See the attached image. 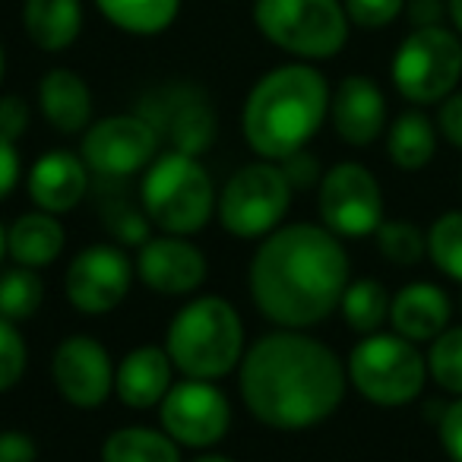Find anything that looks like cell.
I'll return each instance as SVG.
<instances>
[{
	"label": "cell",
	"mask_w": 462,
	"mask_h": 462,
	"mask_svg": "<svg viewBox=\"0 0 462 462\" xmlns=\"http://www.w3.org/2000/svg\"><path fill=\"white\" fill-rule=\"evenodd\" d=\"M39 111L58 134L77 136L92 124V89L77 70L54 67L39 79Z\"/></svg>",
	"instance_id": "cell-21"
},
{
	"label": "cell",
	"mask_w": 462,
	"mask_h": 462,
	"mask_svg": "<svg viewBox=\"0 0 462 462\" xmlns=\"http://www.w3.org/2000/svg\"><path fill=\"white\" fill-rule=\"evenodd\" d=\"M159 134L143 115H108L98 117L79 136V155L89 165L92 178L127 180L143 174L159 155Z\"/></svg>",
	"instance_id": "cell-11"
},
{
	"label": "cell",
	"mask_w": 462,
	"mask_h": 462,
	"mask_svg": "<svg viewBox=\"0 0 462 462\" xmlns=\"http://www.w3.org/2000/svg\"><path fill=\"white\" fill-rule=\"evenodd\" d=\"M20 178H23L20 149H16L14 140L0 136V199H7L20 187Z\"/></svg>",
	"instance_id": "cell-39"
},
{
	"label": "cell",
	"mask_w": 462,
	"mask_h": 462,
	"mask_svg": "<svg viewBox=\"0 0 462 462\" xmlns=\"http://www.w3.org/2000/svg\"><path fill=\"white\" fill-rule=\"evenodd\" d=\"M115 29L127 35H159L178 20L180 0H96Z\"/></svg>",
	"instance_id": "cell-27"
},
{
	"label": "cell",
	"mask_w": 462,
	"mask_h": 462,
	"mask_svg": "<svg viewBox=\"0 0 462 462\" xmlns=\"http://www.w3.org/2000/svg\"><path fill=\"white\" fill-rule=\"evenodd\" d=\"M0 462H39V443L26 430H0Z\"/></svg>",
	"instance_id": "cell-38"
},
{
	"label": "cell",
	"mask_w": 462,
	"mask_h": 462,
	"mask_svg": "<svg viewBox=\"0 0 462 462\" xmlns=\"http://www.w3.org/2000/svg\"><path fill=\"white\" fill-rule=\"evenodd\" d=\"M102 462H184L180 447L162 428L124 424L102 440Z\"/></svg>",
	"instance_id": "cell-25"
},
{
	"label": "cell",
	"mask_w": 462,
	"mask_h": 462,
	"mask_svg": "<svg viewBox=\"0 0 462 462\" xmlns=\"http://www.w3.org/2000/svg\"><path fill=\"white\" fill-rule=\"evenodd\" d=\"M348 386L380 409H402L421 396L428 383V358L418 342L399 333L361 336L346 358Z\"/></svg>",
	"instance_id": "cell-6"
},
{
	"label": "cell",
	"mask_w": 462,
	"mask_h": 462,
	"mask_svg": "<svg viewBox=\"0 0 462 462\" xmlns=\"http://www.w3.org/2000/svg\"><path fill=\"white\" fill-rule=\"evenodd\" d=\"M32 121V108L20 96H0V136L20 143Z\"/></svg>",
	"instance_id": "cell-36"
},
{
	"label": "cell",
	"mask_w": 462,
	"mask_h": 462,
	"mask_svg": "<svg viewBox=\"0 0 462 462\" xmlns=\"http://www.w3.org/2000/svg\"><path fill=\"white\" fill-rule=\"evenodd\" d=\"M447 14H449V20H453V29L462 39V0H447Z\"/></svg>",
	"instance_id": "cell-41"
},
{
	"label": "cell",
	"mask_w": 462,
	"mask_h": 462,
	"mask_svg": "<svg viewBox=\"0 0 462 462\" xmlns=\"http://www.w3.org/2000/svg\"><path fill=\"white\" fill-rule=\"evenodd\" d=\"M437 152V124L424 111L409 108L386 130V155L399 171H421Z\"/></svg>",
	"instance_id": "cell-24"
},
{
	"label": "cell",
	"mask_w": 462,
	"mask_h": 462,
	"mask_svg": "<svg viewBox=\"0 0 462 462\" xmlns=\"http://www.w3.org/2000/svg\"><path fill=\"white\" fill-rule=\"evenodd\" d=\"M291 190L279 162H251L238 168L218 190L216 218L235 241H263L285 225L291 209Z\"/></svg>",
	"instance_id": "cell-8"
},
{
	"label": "cell",
	"mask_w": 462,
	"mask_h": 462,
	"mask_svg": "<svg viewBox=\"0 0 462 462\" xmlns=\"http://www.w3.org/2000/svg\"><path fill=\"white\" fill-rule=\"evenodd\" d=\"M459 304H462V298H459Z\"/></svg>",
	"instance_id": "cell-45"
},
{
	"label": "cell",
	"mask_w": 462,
	"mask_h": 462,
	"mask_svg": "<svg viewBox=\"0 0 462 462\" xmlns=\"http://www.w3.org/2000/svg\"><path fill=\"white\" fill-rule=\"evenodd\" d=\"M245 409L273 430H310L339 411L348 393L346 361L308 329H273L238 365Z\"/></svg>",
	"instance_id": "cell-1"
},
{
	"label": "cell",
	"mask_w": 462,
	"mask_h": 462,
	"mask_svg": "<svg viewBox=\"0 0 462 462\" xmlns=\"http://www.w3.org/2000/svg\"><path fill=\"white\" fill-rule=\"evenodd\" d=\"M136 115H143L155 127L159 140L168 149L184 155H203L216 143V115L206 96L193 86H165L140 102Z\"/></svg>",
	"instance_id": "cell-15"
},
{
	"label": "cell",
	"mask_w": 462,
	"mask_h": 462,
	"mask_svg": "<svg viewBox=\"0 0 462 462\" xmlns=\"http://www.w3.org/2000/svg\"><path fill=\"white\" fill-rule=\"evenodd\" d=\"M346 16L358 29H386L405 10V0H342Z\"/></svg>",
	"instance_id": "cell-34"
},
{
	"label": "cell",
	"mask_w": 462,
	"mask_h": 462,
	"mask_svg": "<svg viewBox=\"0 0 462 462\" xmlns=\"http://www.w3.org/2000/svg\"><path fill=\"white\" fill-rule=\"evenodd\" d=\"M136 266L121 245L98 241L77 254L64 270V298L77 314H115L134 289Z\"/></svg>",
	"instance_id": "cell-13"
},
{
	"label": "cell",
	"mask_w": 462,
	"mask_h": 462,
	"mask_svg": "<svg viewBox=\"0 0 462 462\" xmlns=\"http://www.w3.org/2000/svg\"><path fill=\"white\" fill-rule=\"evenodd\" d=\"M437 130L449 146L462 149V92L456 89L449 98L440 102V115H437Z\"/></svg>",
	"instance_id": "cell-40"
},
{
	"label": "cell",
	"mask_w": 462,
	"mask_h": 462,
	"mask_svg": "<svg viewBox=\"0 0 462 462\" xmlns=\"http://www.w3.org/2000/svg\"><path fill=\"white\" fill-rule=\"evenodd\" d=\"M390 77L411 105H440L462 79V39L440 23L415 26L393 54Z\"/></svg>",
	"instance_id": "cell-9"
},
{
	"label": "cell",
	"mask_w": 462,
	"mask_h": 462,
	"mask_svg": "<svg viewBox=\"0 0 462 462\" xmlns=\"http://www.w3.org/2000/svg\"><path fill=\"white\" fill-rule=\"evenodd\" d=\"M4 257H7V225L0 222V266H4Z\"/></svg>",
	"instance_id": "cell-43"
},
{
	"label": "cell",
	"mask_w": 462,
	"mask_h": 462,
	"mask_svg": "<svg viewBox=\"0 0 462 462\" xmlns=\"http://www.w3.org/2000/svg\"><path fill=\"white\" fill-rule=\"evenodd\" d=\"M329 121L346 146L365 149L386 134V96L371 77L352 73L333 89Z\"/></svg>",
	"instance_id": "cell-17"
},
{
	"label": "cell",
	"mask_w": 462,
	"mask_h": 462,
	"mask_svg": "<svg viewBox=\"0 0 462 462\" xmlns=\"http://www.w3.org/2000/svg\"><path fill=\"white\" fill-rule=\"evenodd\" d=\"M159 428L180 449H216L231 430V402L212 380L184 377L159 402Z\"/></svg>",
	"instance_id": "cell-12"
},
{
	"label": "cell",
	"mask_w": 462,
	"mask_h": 462,
	"mask_svg": "<svg viewBox=\"0 0 462 462\" xmlns=\"http://www.w3.org/2000/svg\"><path fill=\"white\" fill-rule=\"evenodd\" d=\"M190 462H235V459H231V456H225V453H216V449H199Z\"/></svg>",
	"instance_id": "cell-42"
},
{
	"label": "cell",
	"mask_w": 462,
	"mask_h": 462,
	"mask_svg": "<svg viewBox=\"0 0 462 462\" xmlns=\"http://www.w3.org/2000/svg\"><path fill=\"white\" fill-rule=\"evenodd\" d=\"M111 352L89 333H70L51 352V383L73 409H98L115 396Z\"/></svg>",
	"instance_id": "cell-14"
},
{
	"label": "cell",
	"mask_w": 462,
	"mask_h": 462,
	"mask_svg": "<svg viewBox=\"0 0 462 462\" xmlns=\"http://www.w3.org/2000/svg\"><path fill=\"white\" fill-rule=\"evenodd\" d=\"M102 222L111 231V238L121 247H140L146 238H152V222L143 212L140 197L127 199L121 193H105L102 199Z\"/></svg>",
	"instance_id": "cell-30"
},
{
	"label": "cell",
	"mask_w": 462,
	"mask_h": 462,
	"mask_svg": "<svg viewBox=\"0 0 462 462\" xmlns=\"http://www.w3.org/2000/svg\"><path fill=\"white\" fill-rule=\"evenodd\" d=\"M327 77L317 67L282 64L263 73L247 92L241 108V136L257 159L282 162L289 155L308 149V143L320 134L329 117Z\"/></svg>",
	"instance_id": "cell-3"
},
{
	"label": "cell",
	"mask_w": 462,
	"mask_h": 462,
	"mask_svg": "<svg viewBox=\"0 0 462 462\" xmlns=\"http://www.w3.org/2000/svg\"><path fill=\"white\" fill-rule=\"evenodd\" d=\"M29 371V346L20 333V323L0 317V396L20 386Z\"/></svg>",
	"instance_id": "cell-33"
},
{
	"label": "cell",
	"mask_w": 462,
	"mask_h": 462,
	"mask_svg": "<svg viewBox=\"0 0 462 462\" xmlns=\"http://www.w3.org/2000/svg\"><path fill=\"white\" fill-rule=\"evenodd\" d=\"M352 282L342 238L320 222H289L257 241L247 266V291L266 323L314 329L339 310Z\"/></svg>",
	"instance_id": "cell-2"
},
{
	"label": "cell",
	"mask_w": 462,
	"mask_h": 462,
	"mask_svg": "<svg viewBox=\"0 0 462 462\" xmlns=\"http://www.w3.org/2000/svg\"><path fill=\"white\" fill-rule=\"evenodd\" d=\"M23 29L39 51L60 54L83 32V4L79 0H26Z\"/></svg>",
	"instance_id": "cell-23"
},
{
	"label": "cell",
	"mask_w": 462,
	"mask_h": 462,
	"mask_svg": "<svg viewBox=\"0 0 462 462\" xmlns=\"http://www.w3.org/2000/svg\"><path fill=\"white\" fill-rule=\"evenodd\" d=\"M162 346L180 377L218 383L238 374L247 352L245 320L222 295H197L168 320Z\"/></svg>",
	"instance_id": "cell-4"
},
{
	"label": "cell",
	"mask_w": 462,
	"mask_h": 462,
	"mask_svg": "<svg viewBox=\"0 0 462 462\" xmlns=\"http://www.w3.org/2000/svg\"><path fill=\"white\" fill-rule=\"evenodd\" d=\"M390 301H393V295L386 291V285L380 282V279L361 276V279H352L348 289L342 291L339 314L352 333L371 336V333H380L383 323H390Z\"/></svg>",
	"instance_id": "cell-26"
},
{
	"label": "cell",
	"mask_w": 462,
	"mask_h": 462,
	"mask_svg": "<svg viewBox=\"0 0 462 462\" xmlns=\"http://www.w3.org/2000/svg\"><path fill=\"white\" fill-rule=\"evenodd\" d=\"M92 184V171L79 152L70 149H48L26 171V190L35 209L51 216H67L86 199Z\"/></svg>",
	"instance_id": "cell-18"
},
{
	"label": "cell",
	"mask_w": 462,
	"mask_h": 462,
	"mask_svg": "<svg viewBox=\"0 0 462 462\" xmlns=\"http://www.w3.org/2000/svg\"><path fill=\"white\" fill-rule=\"evenodd\" d=\"M453 320V301L437 282H409L390 301L393 333L411 342H434Z\"/></svg>",
	"instance_id": "cell-20"
},
{
	"label": "cell",
	"mask_w": 462,
	"mask_h": 462,
	"mask_svg": "<svg viewBox=\"0 0 462 462\" xmlns=\"http://www.w3.org/2000/svg\"><path fill=\"white\" fill-rule=\"evenodd\" d=\"M254 23L270 45L301 60H327L346 48L342 0H254Z\"/></svg>",
	"instance_id": "cell-7"
},
{
	"label": "cell",
	"mask_w": 462,
	"mask_h": 462,
	"mask_svg": "<svg viewBox=\"0 0 462 462\" xmlns=\"http://www.w3.org/2000/svg\"><path fill=\"white\" fill-rule=\"evenodd\" d=\"M174 383V365L165 346H136L115 365V396L127 409H159Z\"/></svg>",
	"instance_id": "cell-19"
},
{
	"label": "cell",
	"mask_w": 462,
	"mask_h": 462,
	"mask_svg": "<svg viewBox=\"0 0 462 462\" xmlns=\"http://www.w3.org/2000/svg\"><path fill=\"white\" fill-rule=\"evenodd\" d=\"M377 251L386 263L393 266H418L428 257V231H421L415 222H402V218H383L380 228L374 231Z\"/></svg>",
	"instance_id": "cell-29"
},
{
	"label": "cell",
	"mask_w": 462,
	"mask_h": 462,
	"mask_svg": "<svg viewBox=\"0 0 462 462\" xmlns=\"http://www.w3.org/2000/svg\"><path fill=\"white\" fill-rule=\"evenodd\" d=\"M67 247V228L60 216L45 209H32L16 216L7 225V257L10 263L26 266V270H48L58 263Z\"/></svg>",
	"instance_id": "cell-22"
},
{
	"label": "cell",
	"mask_w": 462,
	"mask_h": 462,
	"mask_svg": "<svg viewBox=\"0 0 462 462\" xmlns=\"http://www.w3.org/2000/svg\"><path fill=\"white\" fill-rule=\"evenodd\" d=\"M428 377L449 396H462V327H447L428 342Z\"/></svg>",
	"instance_id": "cell-32"
},
{
	"label": "cell",
	"mask_w": 462,
	"mask_h": 462,
	"mask_svg": "<svg viewBox=\"0 0 462 462\" xmlns=\"http://www.w3.org/2000/svg\"><path fill=\"white\" fill-rule=\"evenodd\" d=\"M279 165H282L291 190H317V184H320V178H323L320 162H317V155L308 152V149L289 155V159H282Z\"/></svg>",
	"instance_id": "cell-35"
},
{
	"label": "cell",
	"mask_w": 462,
	"mask_h": 462,
	"mask_svg": "<svg viewBox=\"0 0 462 462\" xmlns=\"http://www.w3.org/2000/svg\"><path fill=\"white\" fill-rule=\"evenodd\" d=\"M4 70H7V54H4V45H0V83H4Z\"/></svg>",
	"instance_id": "cell-44"
},
{
	"label": "cell",
	"mask_w": 462,
	"mask_h": 462,
	"mask_svg": "<svg viewBox=\"0 0 462 462\" xmlns=\"http://www.w3.org/2000/svg\"><path fill=\"white\" fill-rule=\"evenodd\" d=\"M136 279L162 298H190L209 276L206 254L180 235H152L136 247Z\"/></svg>",
	"instance_id": "cell-16"
},
{
	"label": "cell",
	"mask_w": 462,
	"mask_h": 462,
	"mask_svg": "<svg viewBox=\"0 0 462 462\" xmlns=\"http://www.w3.org/2000/svg\"><path fill=\"white\" fill-rule=\"evenodd\" d=\"M45 304V282L39 270L26 266H0V317L14 323H26Z\"/></svg>",
	"instance_id": "cell-28"
},
{
	"label": "cell",
	"mask_w": 462,
	"mask_h": 462,
	"mask_svg": "<svg viewBox=\"0 0 462 462\" xmlns=\"http://www.w3.org/2000/svg\"><path fill=\"white\" fill-rule=\"evenodd\" d=\"M428 260L462 285V209H449L428 228Z\"/></svg>",
	"instance_id": "cell-31"
},
{
	"label": "cell",
	"mask_w": 462,
	"mask_h": 462,
	"mask_svg": "<svg viewBox=\"0 0 462 462\" xmlns=\"http://www.w3.org/2000/svg\"><path fill=\"white\" fill-rule=\"evenodd\" d=\"M440 447L453 462H462V396H456V402H449L440 415Z\"/></svg>",
	"instance_id": "cell-37"
},
{
	"label": "cell",
	"mask_w": 462,
	"mask_h": 462,
	"mask_svg": "<svg viewBox=\"0 0 462 462\" xmlns=\"http://www.w3.org/2000/svg\"><path fill=\"white\" fill-rule=\"evenodd\" d=\"M140 203L162 235L193 238L216 218L218 190L197 155L165 149L140 174Z\"/></svg>",
	"instance_id": "cell-5"
},
{
	"label": "cell",
	"mask_w": 462,
	"mask_h": 462,
	"mask_svg": "<svg viewBox=\"0 0 462 462\" xmlns=\"http://www.w3.org/2000/svg\"><path fill=\"white\" fill-rule=\"evenodd\" d=\"M317 216L336 238H371L383 222V190L361 162H336L317 184Z\"/></svg>",
	"instance_id": "cell-10"
}]
</instances>
